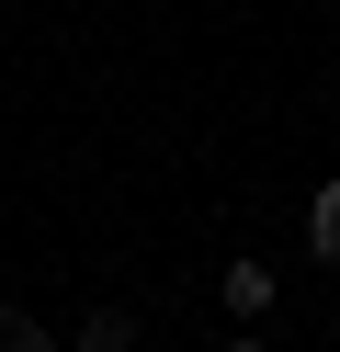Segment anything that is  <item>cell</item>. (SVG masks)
<instances>
[{
  "instance_id": "1",
  "label": "cell",
  "mask_w": 340,
  "mask_h": 352,
  "mask_svg": "<svg viewBox=\"0 0 340 352\" xmlns=\"http://www.w3.org/2000/svg\"><path fill=\"white\" fill-rule=\"evenodd\" d=\"M216 296L238 307V318H261V307L284 296V273H272V261H227V273H216Z\"/></svg>"
},
{
  "instance_id": "2",
  "label": "cell",
  "mask_w": 340,
  "mask_h": 352,
  "mask_svg": "<svg viewBox=\"0 0 340 352\" xmlns=\"http://www.w3.org/2000/svg\"><path fill=\"white\" fill-rule=\"evenodd\" d=\"M306 250H317V261H340V182H317V193H306Z\"/></svg>"
},
{
  "instance_id": "3",
  "label": "cell",
  "mask_w": 340,
  "mask_h": 352,
  "mask_svg": "<svg viewBox=\"0 0 340 352\" xmlns=\"http://www.w3.org/2000/svg\"><path fill=\"white\" fill-rule=\"evenodd\" d=\"M80 352H136V318H125V307H102V318L80 329Z\"/></svg>"
},
{
  "instance_id": "4",
  "label": "cell",
  "mask_w": 340,
  "mask_h": 352,
  "mask_svg": "<svg viewBox=\"0 0 340 352\" xmlns=\"http://www.w3.org/2000/svg\"><path fill=\"white\" fill-rule=\"evenodd\" d=\"M0 352H57V341H45L34 318H0Z\"/></svg>"
},
{
  "instance_id": "5",
  "label": "cell",
  "mask_w": 340,
  "mask_h": 352,
  "mask_svg": "<svg viewBox=\"0 0 340 352\" xmlns=\"http://www.w3.org/2000/svg\"><path fill=\"white\" fill-rule=\"evenodd\" d=\"M227 352H272V341H249V329H238V341H227Z\"/></svg>"
}]
</instances>
